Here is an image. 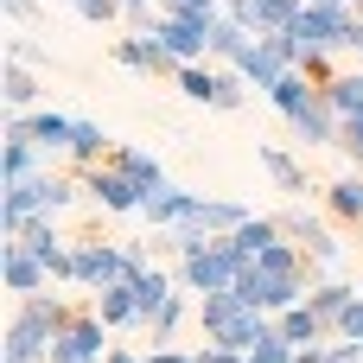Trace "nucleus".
<instances>
[]
</instances>
